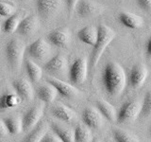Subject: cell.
Returning <instances> with one entry per match:
<instances>
[{
    "label": "cell",
    "mask_w": 151,
    "mask_h": 142,
    "mask_svg": "<svg viewBox=\"0 0 151 142\" xmlns=\"http://www.w3.org/2000/svg\"><path fill=\"white\" fill-rule=\"evenodd\" d=\"M26 70L31 83H38L42 79V69L31 60H26Z\"/></svg>",
    "instance_id": "d4e9b609"
},
{
    "label": "cell",
    "mask_w": 151,
    "mask_h": 142,
    "mask_svg": "<svg viewBox=\"0 0 151 142\" xmlns=\"http://www.w3.org/2000/svg\"><path fill=\"white\" fill-rule=\"evenodd\" d=\"M137 3L144 11L151 12V0H137Z\"/></svg>",
    "instance_id": "d6a6232c"
},
{
    "label": "cell",
    "mask_w": 151,
    "mask_h": 142,
    "mask_svg": "<svg viewBox=\"0 0 151 142\" xmlns=\"http://www.w3.org/2000/svg\"><path fill=\"white\" fill-rule=\"evenodd\" d=\"M9 135H18L23 131V120L20 117H9L4 118Z\"/></svg>",
    "instance_id": "484cf974"
},
{
    "label": "cell",
    "mask_w": 151,
    "mask_h": 142,
    "mask_svg": "<svg viewBox=\"0 0 151 142\" xmlns=\"http://www.w3.org/2000/svg\"><path fill=\"white\" fill-rule=\"evenodd\" d=\"M26 46L17 39H12L6 46V57L11 67L18 70L23 64Z\"/></svg>",
    "instance_id": "3957f363"
},
{
    "label": "cell",
    "mask_w": 151,
    "mask_h": 142,
    "mask_svg": "<svg viewBox=\"0 0 151 142\" xmlns=\"http://www.w3.org/2000/svg\"><path fill=\"white\" fill-rule=\"evenodd\" d=\"M9 135V131L7 129V126L5 124L3 120H0V137L6 136Z\"/></svg>",
    "instance_id": "e575fe53"
},
{
    "label": "cell",
    "mask_w": 151,
    "mask_h": 142,
    "mask_svg": "<svg viewBox=\"0 0 151 142\" xmlns=\"http://www.w3.org/2000/svg\"><path fill=\"white\" fill-rule=\"evenodd\" d=\"M150 133H151V128H150Z\"/></svg>",
    "instance_id": "ab89813d"
},
{
    "label": "cell",
    "mask_w": 151,
    "mask_h": 142,
    "mask_svg": "<svg viewBox=\"0 0 151 142\" xmlns=\"http://www.w3.org/2000/svg\"><path fill=\"white\" fill-rule=\"evenodd\" d=\"M97 28H98V37L96 43L93 46V51L91 54V58H90L89 67L91 68V70H94V68L96 67V65L99 60H100L102 54L104 53V51L106 50L108 46L111 44L116 36L115 31L111 28L108 27L107 25L101 24Z\"/></svg>",
    "instance_id": "7a4b0ae2"
},
{
    "label": "cell",
    "mask_w": 151,
    "mask_h": 142,
    "mask_svg": "<svg viewBox=\"0 0 151 142\" xmlns=\"http://www.w3.org/2000/svg\"><path fill=\"white\" fill-rule=\"evenodd\" d=\"M14 13H16V9L13 5L6 2H0V16L9 17Z\"/></svg>",
    "instance_id": "4dcf8cb0"
},
{
    "label": "cell",
    "mask_w": 151,
    "mask_h": 142,
    "mask_svg": "<svg viewBox=\"0 0 151 142\" xmlns=\"http://www.w3.org/2000/svg\"><path fill=\"white\" fill-rule=\"evenodd\" d=\"M78 38L79 41L89 46H94L98 37V28L94 26H86L78 31Z\"/></svg>",
    "instance_id": "d6986e66"
},
{
    "label": "cell",
    "mask_w": 151,
    "mask_h": 142,
    "mask_svg": "<svg viewBox=\"0 0 151 142\" xmlns=\"http://www.w3.org/2000/svg\"><path fill=\"white\" fill-rule=\"evenodd\" d=\"M112 135L115 142H141L135 134L123 129H113Z\"/></svg>",
    "instance_id": "4316f807"
},
{
    "label": "cell",
    "mask_w": 151,
    "mask_h": 142,
    "mask_svg": "<svg viewBox=\"0 0 151 142\" xmlns=\"http://www.w3.org/2000/svg\"><path fill=\"white\" fill-rule=\"evenodd\" d=\"M58 95V92L55 89L53 85L50 83L44 84L37 89V96L39 97L41 101H42L45 103H52Z\"/></svg>",
    "instance_id": "7402d4cb"
},
{
    "label": "cell",
    "mask_w": 151,
    "mask_h": 142,
    "mask_svg": "<svg viewBox=\"0 0 151 142\" xmlns=\"http://www.w3.org/2000/svg\"><path fill=\"white\" fill-rule=\"evenodd\" d=\"M83 124L88 126L90 129H100L104 126L105 117L99 112L96 107L89 106L83 110L81 114Z\"/></svg>",
    "instance_id": "ba28073f"
},
{
    "label": "cell",
    "mask_w": 151,
    "mask_h": 142,
    "mask_svg": "<svg viewBox=\"0 0 151 142\" xmlns=\"http://www.w3.org/2000/svg\"><path fill=\"white\" fill-rule=\"evenodd\" d=\"M27 53L34 60L45 61L51 53L50 44L44 38H39L28 46Z\"/></svg>",
    "instance_id": "52a82bcc"
},
{
    "label": "cell",
    "mask_w": 151,
    "mask_h": 142,
    "mask_svg": "<svg viewBox=\"0 0 151 142\" xmlns=\"http://www.w3.org/2000/svg\"><path fill=\"white\" fill-rule=\"evenodd\" d=\"M141 116L144 117H151V89L145 95L144 101L142 102Z\"/></svg>",
    "instance_id": "f546056e"
},
{
    "label": "cell",
    "mask_w": 151,
    "mask_h": 142,
    "mask_svg": "<svg viewBox=\"0 0 151 142\" xmlns=\"http://www.w3.org/2000/svg\"><path fill=\"white\" fill-rule=\"evenodd\" d=\"M102 82L109 96L116 98L125 91L129 80L124 67L117 62L111 61L103 69Z\"/></svg>",
    "instance_id": "6da1fadb"
},
{
    "label": "cell",
    "mask_w": 151,
    "mask_h": 142,
    "mask_svg": "<svg viewBox=\"0 0 151 142\" xmlns=\"http://www.w3.org/2000/svg\"><path fill=\"white\" fill-rule=\"evenodd\" d=\"M145 53H146V57H147L148 59H151V36L148 38L147 42H146Z\"/></svg>",
    "instance_id": "d590c367"
},
{
    "label": "cell",
    "mask_w": 151,
    "mask_h": 142,
    "mask_svg": "<svg viewBox=\"0 0 151 142\" xmlns=\"http://www.w3.org/2000/svg\"><path fill=\"white\" fill-rule=\"evenodd\" d=\"M1 30H2V26H1V24H0V33H1Z\"/></svg>",
    "instance_id": "74e56055"
},
{
    "label": "cell",
    "mask_w": 151,
    "mask_h": 142,
    "mask_svg": "<svg viewBox=\"0 0 151 142\" xmlns=\"http://www.w3.org/2000/svg\"><path fill=\"white\" fill-rule=\"evenodd\" d=\"M61 0H36L38 12L44 18H50L59 12Z\"/></svg>",
    "instance_id": "5bb4252c"
},
{
    "label": "cell",
    "mask_w": 151,
    "mask_h": 142,
    "mask_svg": "<svg viewBox=\"0 0 151 142\" xmlns=\"http://www.w3.org/2000/svg\"><path fill=\"white\" fill-rule=\"evenodd\" d=\"M47 83L53 85L58 94L66 99H74L78 96V90L73 84L65 83L58 78H48Z\"/></svg>",
    "instance_id": "4fadbf2b"
},
{
    "label": "cell",
    "mask_w": 151,
    "mask_h": 142,
    "mask_svg": "<svg viewBox=\"0 0 151 142\" xmlns=\"http://www.w3.org/2000/svg\"><path fill=\"white\" fill-rule=\"evenodd\" d=\"M42 115H44V105L42 104H38V105L28 109L22 117L23 130L29 131L33 129L40 122Z\"/></svg>",
    "instance_id": "8fae6325"
},
{
    "label": "cell",
    "mask_w": 151,
    "mask_h": 142,
    "mask_svg": "<svg viewBox=\"0 0 151 142\" xmlns=\"http://www.w3.org/2000/svg\"><path fill=\"white\" fill-rule=\"evenodd\" d=\"M75 142H92L93 140L92 130L85 124H78L74 129Z\"/></svg>",
    "instance_id": "cb8c5ba5"
},
{
    "label": "cell",
    "mask_w": 151,
    "mask_h": 142,
    "mask_svg": "<svg viewBox=\"0 0 151 142\" xmlns=\"http://www.w3.org/2000/svg\"><path fill=\"white\" fill-rule=\"evenodd\" d=\"M41 142H63L54 132H47Z\"/></svg>",
    "instance_id": "1f68e13d"
},
{
    "label": "cell",
    "mask_w": 151,
    "mask_h": 142,
    "mask_svg": "<svg viewBox=\"0 0 151 142\" xmlns=\"http://www.w3.org/2000/svg\"><path fill=\"white\" fill-rule=\"evenodd\" d=\"M52 115H53L56 118L64 121V122H73L76 118H77V115L76 112L71 109L70 107L63 105V104H58V105L54 106L52 108Z\"/></svg>",
    "instance_id": "ac0fdd59"
},
{
    "label": "cell",
    "mask_w": 151,
    "mask_h": 142,
    "mask_svg": "<svg viewBox=\"0 0 151 142\" xmlns=\"http://www.w3.org/2000/svg\"><path fill=\"white\" fill-rule=\"evenodd\" d=\"M120 23L130 30H139L144 26V19L140 15L129 12H123L118 15Z\"/></svg>",
    "instance_id": "2e32d148"
},
{
    "label": "cell",
    "mask_w": 151,
    "mask_h": 142,
    "mask_svg": "<svg viewBox=\"0 0 151 142\" xmlns=\"http://www.w3.org/2000/svg\"><path fill=\"white\" fill-rule=\"evenodd\" d=\"M17 1H25V0H17Z\"/></svg>",
    "instance_id": "f35d334b"
},
{
    "label": "cell",
    "mask_w": 151,
    "mask_h": 142,
    "mask_svg": "<svg viewBox=\"0 0 151 142\" xmlns=\"http://www.w3.org/2000/svg\"><path fill=\"white\" fill-rule=\"evenodd\" d=\"M22 20L21 15L19 13H14L13 15L7 18V20L3 24V31L12 34V33L15 32L18 28L19 24Z\"/></svg>",
    "instance_id": "f1b7e54d"
},
{
    "label": "cell",
    "mask_w": 151,
    "mask_h": 142,
    "mask_svg": "<svg viewBox=\"0 0 151 142\" xmlns=\"http://www.w3.org/2000/svg\"><path fill=\"white\" fill-rule=\"evenodd\" d=\"M46 133L47 126L45 123H41L35 129H33L27 136L24 137L21 142H41Z\"/></svg>",
    "instance_id": "83f0119b"
},
{
    "label": "cell",
    "mask_w": 151,
    "mask_h": 142,
    "mask_svg": "<svg viewBox=\"0 0 151 142\" xmlns=\"http://www.w3.org/2000/svg\"><path fill=\"white\" fill-rule=\"evenodd\" d=\"M51 129L63 142H75L74 130L72 128L63 126L59 123H52Z\"/></svg>",
    "instance_id": "44dd1931"
},
{
    "label": "cell",
    "mask_w": 151,
    "mask_h": 142,
    "mask_svg": "<svg viewBox=\"0 0 151 142\" xmlns=\"http://www.w3.org/2000/svg\"><path fill=\"white\" fill-rule=\"evenodd\" d=\"M44 69L56 77H64L69 71L68 61L63 54H57L46 62Z\"/></svg>",
    "instance_id": "8992f818"
},
{
    "label": "cell",
    "mask_w": 151,
    "mask_h": 142,
    "mask_svg": "<svg viewBox=\"0 0 151 142\" xmlns=\"http://www.w3.org/2000/svg\"><path fill=\"white\" fill-rule=\"evenodd\" d=\"M38 28V19L35 15H28L23 18L19 24L17 32L22 36H30Z\"/></svg>",
    "instance_id": "e0dca14e"
},
{
    "label": "cell",
    "mask_w": 151,
    "mask_h": 142,
    "mask_svg": "<svg viewBox=\"0 0 151 142\" xmlns=\"http://www.w3.org/2000/svg\"><path fill=\"white\" fill-rule=\"evenodd\" d=\"M21 101L22 99L16 93L3 94L0 97V110H7V109L15 108L21 103Z\"/></svg>",
    "instance_id": "603a6c76"
},
{
    "label": "cell",
    "mask_w": 151,
    "mask_h": 142,
    "mask_svg": "<svg viewBox=\"0 0 151 142\" xmlns=\"http://www.w3.org/2000/svg\"><path fill=\"white\" fill-rule=\"evenodd\" d=\"M103 9L104 7L91 0H79L76 7V11L78 15L84 18L97 16L103 12Z\"/></svg>",
    "instance_id": "7c38bea8"
},
{
    "label": "cell",
    "mask_w": 151,
    "mask_h": 142,
    "mask_svg": "<svg viewBox=\"0 0 151 142\" xmlns=\"http://www.w3.org/2000/svg\"><path fill=\"white\" fill-rule=\"evenodd\" d=\"M96 108L105 117V120L111 122L117 121V111L112 104L104 99H98L96 101Z\"/></svg>",
    "instance_id": "ffe728a7"
},
{
    "label": "cell",
    "mask_w": 151,
    "mask_h": 142,
    "mask_svg": "<svg viewBox=\"0 0 151 142\" xmlns=\"http://www.w3.org/2000/svg\"><path fill=\"white\" fill-rule=\"evenodd\" d=\"M46 38L50 45L65 49L71 42V32L67 28H58L49 32Z\"/></svg>",
    "instance_id": "30bf717a"
},
{
    "label": "cell",
    "mask_w": 151,
    "mask_h": 142,
    "mask_svg": "<svg viewBox=\"0 0 151 142\" xmlns=\"http://www.w3.org/2000/svg\"><path fill=\"white\" fill-rule=\"evenodd\" d=\"M12 87L15 90V93L22 99L30 101L34 97V89L30 82L25 79H18L13 80Z\"/></svg>",
    "instance_id": "9a60e30c"
},
{
    "label": "cell",
    "mask_w": 151,
    "mask_h": 142,
    "mask_svg": "<svg viewBox=\"0 0 151 142\" xmlns=\"http://www.w3.org/2000/svg\"><path fill=\"white\" fill-rule=\"evenodd\" d=\"M149 71L143 64H138L132 66L127 80L133 89H139L145 83L148 78Z\"/></svg>",
    "instance_id": "9c48e42d"
},
{
    "label": "cell",
    "mask_w": 151,
    "mask_h": 142,
    "mask_svg": "<svg viewBox=\"0 0 151 142\" xmlns=\"http://www.w3.org/2000/svg\"><path fill=\"white\" fill-rule=\"evenodd\" d=\"M142 102L139 99L127 101L117 112V121L119 123H129L135 121L141 116Z\"/></svg>",
    "instance_id": "277c9868"
},
{
    "label": "cell",
    "mask_w": 151,
    "mask_h": 142,
    "mask_svg": "<svg viewBox=\"0 0 151 142\" xmlns=\"http://www.w3.org/2000/svg\"><path fill=\"white\" fill-rule=\"evenodd\" d=\"M89 71V64L86 58L80 57L74 61L69 67L68 75L71 83L82 84L86 82Z\"/></svg>",
    "instance_id": "5b68a950"
},
{
    "label": "cell",
    "mask_w": 151,
    "mask_h": 142,
    "mask_svg": "<svg viewBox=\"0 0 151 142\" xmlns=\"http://www.w3.org/2000/svg\"><path fill=\"white\" fill-rule=\"evenodd\" d=\"M92 142H101V141L99 140V139H93V140Z\"/></svg>",
    "instance_id": "8d00e7d4"
},
{
    "label": "cell",
    "mask_w": 151,
    "mask_h": 142,
    "mask_svg": "<svg viewBox=\"0 0 151 142\" xmlns=\"http://www.w3.org/2000/svg\"><path fill=\"white\" fill-rule=\"evenodd\" d=\"M78 1H79V0H65L66 6H67L68 12L70 13H72L75 11V9H76V7H77Z\"/></svg>",
    "instance_id": "836d02e7"
}]
</instances>
